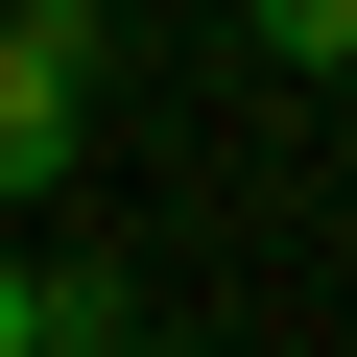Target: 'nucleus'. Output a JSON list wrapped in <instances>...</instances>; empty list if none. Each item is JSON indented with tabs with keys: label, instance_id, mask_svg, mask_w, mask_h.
Segmentation results:
<instances>
[{
	"label": "nucleus",
	"instance_id": "7ed1b4c3",
	"mask_svg": "<svg viewBox=\"0 0 357 357\" xmlns=\"http://www.w3.org/2000/svg\"><path fill=\"white\" fill-rule=\"evenodd\" d=\"M0 24H48V48H96V0H0Z\"/></svg>",
	"mask_w": 357,
	"mask_h": 357
},
{
	"label": "nucleus",
	"instance_id": "20e7f679",
	"mask_svg": "<svg viewBox=\"0 0 357 357\" xmlns=\"http://www.w3.org/2000/svg\"><path fill=\"white\" fill-rule=\"evenodd\" d=\"M333 96H357V72H333Z\"/></svg>",
	"mask_w": 357,
	"mask_h": 357
},
{
	"label": "nucleus",
	"instance_id": "f257e3e1",
	"mask_svg": "<svg viewBox=\"0 0 357 357\" xmlns=\"http://www.w3.org/2000/svg\"><path fill=\"white\" fill-rule=\"evenodd\" d=\"M72 143H96V48L0 24V191H72Z\"/></svg>",
	"mask_w": 357,
	"mask_h": 357
},
{
	"label": "nucleus",
	"instance_id": "f03ea898",
	"mask_svg": "<svg viewBox=\"0 0 357 357\" xmlns=\"http://www.w3.org/2000/svg\"><path fill=\"white\" fill-rule=\"evenodd\" d=\"M96 333H119V286H72V262L0 238V357H96Z\"/></svg>",
	"mask_w": 357,
	"mask_h": 357
}]
</instances>
